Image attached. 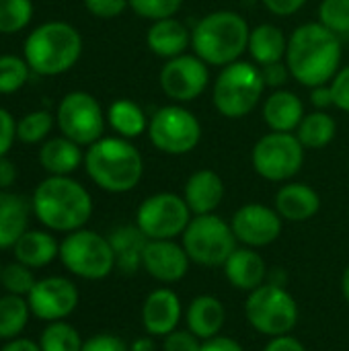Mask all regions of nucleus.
<instances>
[{
	"mask_svg": "<svg viewBox=\"0 0 349 351\" xmlns=\"http://www.w3.org/2000/svg\"><path fill=\"white\" fill-rule=\"evenodd\" d=\"M265 82L255 62L237 60L224 66L214 82L212 103L226 119H243L261 101Z\"/></svg>",
	"mask_w": 349,
	"mask_h": 351,
	"instance_id": "6",
	"label": "nucleus"
},
{
	"mask_svg": "<svg viewBox=\"0 0 349 351\" xmlns=\"http://www.w3.org/2000/svg\"><path fill=\"white\" fill-rule=\"evenodd\" d=\"M319 23L335 35L349 33V0H321Z\"/></svg>",
	"mask_w": 349,
	"mask_h": 351,
	"instance_id": "37",
	"label": "nucleus"
},
{
	"mask_svg": "<svg viewBox=\"0 0 349 351\" xmlns=\"http://www.w3.org/2000/svg\"><path fill=\"white\" fill-rule=\"evenodd\" d=\"M193 214L183 195L158 191L148 195L136 210V226L150 241H167L183 237Z\"/></svg>",
	"mask_w": 349,
	"mask_h": 351,
	"instance_id": "12",
	"label": "nucleus"
},
{
	"mask_svg": "<svg viewBox=\"0 0 349 351\" xmlns=\"http://www.w3.org/2000/svg\"><path fill=\"white\" fill-rule=\"evenodd\" d=\"M29 64L19 56H0V95L16 93L29 78Z\"/></svg>",
	"mask_w": 349,
	"mask_h": 351,
	"instance_id": "35",
	"label": "nucleus"
},
{
	"mask_svg": "<svg viewBox=\"0 0 349 351\" xmlns=\"http://www.w3.org/2000/svg\"><path fill=\"white\" fill-rule=\"evenodd\" d=\"M232 232L243 247L263 249L274 245L284 230V218L278 214L276 208L265 204H245L241 206L230 220Z\"/></svg>",
	"mask_w": 349,
	"mask_h": 351,
	"instance_id": "15",
	"label": "nucleus"
},
{
	"mask_svg": "<svg viewBox=\"0 0 349 351\" xmlns=\"http://www.w3.org/2000/svg\"><path fill=\"white\" fill-rule=\"evenodd\" d=\"M60 261L72 276L88 282L105 280L117 267L109 239L86 228L66 234L60 243Z\"/></svg>",
	"mask_w": 349,
	"mask_h": 351,
	"instance_id": "8",
	"label": "nucleus"
},
{
	"mask_svg": "<svg viewBox=\"0 0 349 351\" xmlns=\"http://www.w3.org/2000/svg\"><path fill=\"white\" fill-rule=\"evenodd\" d=\"M222 269H224L226 282L232 288L247 292V294L263 286L269 278L267 263L259 255V251L251 247H243V245L232 251V255L226 259Z\"/></svg>",
	"mask_w": 349,
	"mask_h": 351,
	"instance_id": "19",
	"label": "nucleus"
},
{
	"mask_svg": "<svg viewBox=\"0 0 349 351\" xmlns=\"http://www.w3.org/2000/svg\"><path fill=\"white\" fill-rule=\"evenodd\" d=\"M29 302L23 296L6 294L0 298V339H16L29 323Z\"/></svg>",
	"mask_w": 349,
	"mask_h": 351,
	"instance_id": "32",
	"label": "nucleus"
},
{
	"mask_svg": "<svg viewBox=\"0 0 349 351\" xmlns=\"http://www.w3.org/2000/svg\"><path fill=\"white\" fill-rule=\"evenodd\" d=\"M78 300H80V294L74 282H70L68 278H60V276L37 280L27 296L31 313L37 319L47 321V323L68 319L76 311Z\"/></svg>",
	"mask_w": 349,
	"mask_h": 351,
	"instance_id": "16",
	"label": "nucleus"
},
{
	"mask_svg": "<svg viewBox=\"0 0 349 351\" xmlns=\"http://www.w3.org/2000/svg\"><path fill=\"white\" fill-rule=\"evenodd\" d=\"M148 136L158 152L181 156L197 148L202 140V123L183 105H167L150 117Z\"/></svg>",
	"mask_w": 349,
	"mask_h": 351,
	"instance_id": "11",
	"label": "nucleus"
},
{
	"mask_svg": "<svg viewBox=\"0 0 349 351\" xmlns=\"http://www.w3.org/2000/svg\"><path fill=\"white\" fill-rule=\"evenodd\" d=\"M12 251L19 263L31 269H39L49 265L56 257H60V243L53 239V234L45 230H27L16 241Z\"/></svg>",
	"mask_w": 349,
	"mask_h": 351,
	"instance_id": "27",
	"label": "nucleus"
},
{
	"mask_svg": "<svg viewBox=\"0 0 349 351\" xmlns=\"http://www.w3.org/2000/svg\"><path fill=\"white\" fill-rule=\"evenodd\" d=\"M0 276H2V265H0Z\"/></svg>",
	"mask_w": 349,
	"mask_h": 351,
	"instance_id": "54",
	"label": "nucleus"
},
{
	"mask_svg": "<svg viewBox=\"0 0 349 351\" xmlns=\"http://www.w3.org/2000/svg\"><path fill=\"white\" fill-rule=\"evenodd\" d=\"M341 294L349 304V265L344 269V276H341Z\"/></svg>",
	"mask_w": 349,
	"mask_h": 351,
	"instance_id": "53",
	"label": "nucleus"
},
{
	"mask_svg": "<svg viewBox=\"0 0 349 351\" xmlns=\"http://www.w3.org/2000/svg\"><path fill=\"white\" fill-rule=\"evenodd\" d=\"M82 351H130V346L113 333H97L82 343Z\"/></svg>",
	"mask_w": 349,
	"mask_h": 351,
	"instance_id": "43",
	"label": "nucleus"
},
{
	"mask_svg": "<svg viewBox=\"0 0 349 351\" xmlns=\"http://www.w3.org/2000/svg\"><path fill=\"white\" fill-rule=\"evenodd\" d=\"M142 327L146 335L150 337H167L175 329H179V323L183 319V304L175 290L171 288H156L152 290L144 302H142Z\"/></svg>",
	"mask_w": 349,
	"mask_h": 351,
	"instance_id": "18",
	"label": "nucleus"
},
{
	"mask_svg": "<svg viewBox=\"0 0 349 351\" xmlns=\"http://www.w3.org/2000/svg\"><path fill=\"white\" fill-rule=\"evenodd\" d=\"M163 93L177 103L195 101L210 84V68L195 53H181L167 60L158 72Z\"/></svg>",
	"mask_w": 349,
	"mask_h": 351,
	"instance_id": "14",
	"label": "nucleus"
},
{
	"mask_svg": "<svg viewBox=\"0 0 349 351\" xmlns=\"http://www.w3.org/2000/svg\"><path fill=\"white\" fill-rule=\"evenodd\" d=\"M107 239L115 251V263L121 274L132 276L142 269V253L150 239H146V234L136 224L117 226Z\"/></svg>",
	"mask_w": 349,
	"mask_h": 351,
	"instance_id": "25",
	"label": "nucleus"
},
{
	"mask_svg": "<svg viewBox=\"0 0 349 351\" xmlns=\"http://www.w3.org/2000/svg\"><path fill=\"white\" fill-rule=\"evenodd\" d=\"M224 321H226V308L222 300L212 294L195 296L185 308V325L202 341L220 335Z\"/></svg>",
	"mask_w": 349,
	"mask_h": 351,
	"instance_id": "22",
	"label": "nucleus"
},
{
	"mask_svg": "<svg viewBox=\"0 0 349 351\" xmlns=\"http://www.w3.org/2000/svg\"><path fill=\"white\" fill-rule=\"evenodd\" d=\"M304 105L298 95L288 88L274 90L263 103V121L272 132L294 134L304 117Z\"/></svg>",
	"mask_w": 349,
	"mask_h": 351,
	"instance_id": "24",
	"label": "nucleus"
},
{
	"mask_svg": "<svg viewBox=\"0 0 349 351\" xmlns=\"http://www.w3.org/2000/svg\"><path fill=\"white\" fill-rule=\"evenodd\" d=\"M16 181V167L12 160H8L6 156L0 158V189L10 187Z\"/></svg>",
	"mask_w": 349,
	"mask_h": 351,
	"instance_id": "50",
	"label": "nucleus"
},
{
	"mask_svg": "<svg viewBox=\"0 0 349 351\" xmlns=\"http://www.w3.org/2000/svg\"><path fill=\"white\" fill-rule=\"evenodd\" d=\"M183 199L193 216L216 214L224 199V181L212 169H200L189 175L183 187Z\"/></svg>",
	"mask_w": 349,
	"mask_h": 351,
	"instance_id": "20",
	"label": "nucleus"
},
{
	"mask_svg": "<svg viewBox=\"0 0 349 351\" xmlns=\"http://www.w3.org/2000/svg\"><path fill=\"white\" fill-rule=\"evenodd\" d=\"M128 2L138 16L148 21L175 16L183 6V0H128Z\"/></svg>",
	"mask_w": 349,
	"mask_h": 351,
	"instance_id": "39",
	"label": "nucleus"
},
{
	"mask_svg": "<svg viewBox=\"0 0 349 351\" xmlns=\"http://www.w3.org/2000/svg\"><path fill=\"white\" fill-rule=\"evenodd\" d=\"M202 339L195 337L189 329H175L167 337H163L160 351H200Z\"/></svg>",
	"mask_w": 349,
	"mask_h": 351,
	"instance_id": "40",
	"label": "nucleus"
},
{
	"mask_svg": "<svg viewBox=\"0 0 349 351\" xmlns=\"http://www.w3.org/2000/svg\"><path fill=\"white\" fill-rule=\"evenodd\" d=\"M53 125V117L47 111H31L16 123V138L25 144L41 142Z\"/></svg>",
	"mask_w": 349,
	"mask_h": 351,
	"instance_id": "36",
	"label": "nucleus"
},
{
	"mask_svg": "<svg viewBox=\"0 0 349 351\" xmlns=\"http://www.w3.org/2000/svg\"><path fill=\"white\" fill-rule=\"evenodd\" d=\"M33 16L31 0H0V33L23 31Z\"/></svg>",
	"mask_w": 349,
	"mask_h": 351,
	"instance_id": "34",
	"label": "nucleus"
},
{
	"mask_svg": "<svg viewBox=\"0 0 349 351\" xmlns=\"http://www.w3.org/2000/svg\"><path fill=\"white\" fill-rule=\"evenodd\" d=\"M29 204L23 195L0 191V251L10 249L27 232Z\"/></svg>",
	"mask_w": 349,
	"mask_h": 351,
	"instance_id": "26",
	"label": "nucleus"
},
{
	"mask_svg": "<svg viewBox=\"0 0 349 351\" xmlns=\"http://www.w3.org/2000/svg\"><path fill=\"white\" fill-rule=\"evenodd\" d=\"M263 351H306V348L298 337L288 333V335H280V337H269Z\"/></svg>",
	"mask_w": 349,
	"mask_h": 351,
	"instance_id": "47",
	"label": "nucleus"
},
{
	"mask_svg": "<svg viewBox=\"0 0 349 351\" xmlns=\"http://www.w3.org/2000/svg\"><path fill=\"white\" fill-rule=\"evenodd\" d=\"M0 351H41L39 343L31 341V339H10Z\"/></svg>",
	"mask_w": 349,
	"mask_h": 351,
	"instance_id": "51",
	"label": "nucleus"
},
{
	"mask_svg": "<svg viewBox=\"0 0 349 351\" xmlns=\"http://www.w3.org/2000/svg\"><path fill=\"white\" fill-rule=\"evenodd\" d=\"M31 208L45 228L68 234L86 226L93 216V197L76 179L49 175L35 187Z\"/></svg>",
	"mask_w": 349,
	"mask_h": 351,
	"instance_id": "2",
	"label": "nucleus"
},
{
	"mask_svg": "<svg viewBox=\"0 0 349 351\" xmlns=\"http://www.w3.org/2000/svg\"><path fill=\"white\" fill-rule=\"evenodd\" d=\"M304 146L296 134L290 132H269L261 136L253 150L251 162L255 173L272 183H282L294 179L304 165Z\"/></svg>",
	"mask_w": 349,
	"mask_h": 351,
	"instance_id": "10",
	"label": "nucleus"
},
{
	"mask_svg": "<svg viewBox=\"0 0 349 351\" xmlns=\"http://www.w3.org/2000/svg\"><path fill=\"white\" fill-rule=\"evenodd\" d=\"M261 2L276 16H292L306 4V0H261Z\"/></svg>",
	"mask_w": 349,
	"mask_h": 351,
	"instance_id": "46",
	"label": "nucleus"
},
{
	"mask_svg": "<svg viewBox=\"0 0 349 351\" xmlns=\"http://www.w3.org/2000/svg\"><path fill=\"white\" fill-rule=\"evenodd\" d=\"M274 208L288 222H306L321 210V195L315 187L298 181L284 183L274 199Z\"/></svg>",
	"mask_w": 349,
	"mask_h": 351,
	"instance_id": "21",
	"label": "nucleus"
},
{
	"mask_svg": "<svg viewBox=\"0 0 349 351\" xmlns=\"http://www.w3.org/2000/svg\"><path fill=\"white\" fill-rule=\"evenodd\" d=\"M181 245L187 251L191 263L202 267H222L239 247V241L230 222L218 214H202L191 218L181 237Z\"/></svg>",
	"mask_w": 349,
	"mask_h": 351,
	"instance_id": "9",
	"label": "nucleus"
},
{
	"mask_svg": "<svg viewBox=\"0 0 349 351\" xmlns=\"http://www.w3.org/2000/svg\"><path fill=\"white\" fill-rule=\"evenodd\" d=\"M130 351H158V346H156L154 337L144 335V337H138L130 343Z\"/></svg>",
	"mask_w": 349,
	"mask_h": 351,
	"instance_id": "52",
	"label": "nucleus"
},
{
	"mask_svg": "<svg viewBox=\"0 0 349 351\" xmlns=\"http://www.w3.org/2000/svg\"><path fill=\"white\" fill-rule=\"evenodd\" d=\"M189 43H191V31L175 16L152 21V25L146 31L148 49L165 60L185 53Z\"/></svg>",
	"mask_w": 349,
	"mask_h": 351,
	"instance_id": "23",
	"label": "nucleus"
},
{
	"mask_svg": "<svg viewBox=\"0 0 349 351\" xmlns=\"http://www.w3.org/2000/svg\"><path fill=\"white\" fill-rule=\"evenodd\" d=\"M80 333L66 321L47 323V327L39 335L41 351H82Z\"/></svg>",
	"mask_w": 349,
	"mask_h": 351,
	"instance_id": "33",
	"label": "nucleus"
},
{
	"mask_svg": "<svg viewBox=\"0 0 349 351\" xmlns=\"http://www.w3.org/2000/svg\"><path fill=\"white\" fill-rule=\"evenodd\" d=\"M286 64L290 74L302 86H319L333 80L341 66L339 35L321 23H304L288 37Z\"/></svg>",
	"mask_w": 349,
	"mask_h": 351,
	"instance_id": "1",
	"label": "nucleus"
},
{
	"mask_svg": "<svg viewBox=\"0 0 349 351\" xmlns=\"http://www.w3.org/2000/svg\"><path fill=\"white\" fill-rule=\"evenodd\" d=\"M245 317L257 333L265 337H280L294 331L300 319V308L284 284L265 282L247 294Z\"/></svg>",
	"mask_w": 349,
	"mask_h": 351,
	"instance_id": "7",
	"label": "nucleus"
},
{
	"mask_svg": "<svg viewBox=\"0 0 349 351\" xmlns=\"http://www.w3.org/2000/svg\"><path fill=\"white\" fill-rule=\"evenodd\" d=\"M35 276L31 271V267L23 265V263H8L2 267V276H0V284L8 294L14 296H29L31 288L35 286Z\"/></svg>",
	"mask_w": 349,
	"mask_h": 351,
	"instance_id": "38",
	"label": "nucleus"
},
{
	"mask_svg": "<svg viewBox=\"0 0 349 351\" xmlns=\"http://www.w3.org/2000/svg\"><path fill=\"white\" fill-rule=\"evenodd\" d=\"M14 138H16V121L6 109L0 107V158L6 156V152L12 148Z\"/></svg>",
	"mask_w": 349,
	"mask_h": 351,
	"instance_id": "45",
	"label": "nucleus"
},
{
	"mask_svg": "<svg viewBox=\"0 0 349 351\" xmlns=\"http://www.w3.org/2000/svg\"><path fill=\"white\" fill-rule=\"evenodd\" d=\"M29 68L41 76L68 72L82 53V37L76 27L64 21H49L29 33L23 45Z\"/></svg>",
	"mask_w": 349,
	"mask_h": 351,
	"instance_id": "5",
	"label": "nucleus"
},
{
	"mask_svg": "<svg viewBox=\"0 0 349 351\" xmlns=\"http://www.w3.org/2000/svg\"><path fill=\"white\" fill-rule=\"evenodd\" d=\"M109 125L117 132V136L125 140L140 138L144 132H148V117L144 109L134 103L132 99H117L109 105L107 111Z\"/></svg>",
	"mask_w": 349,
	"mask_h": 351,
	"instance_id": "30",
	"label": "nucleus"
},
{
	"mask_svg": "<svg viewBox=\"0 0 349 351\" xmlns=\"http://www.w3.org/2000/svg\"><path fill=\"white\" fill-rule=\"evenodd\" d=\"M329 84L333 90V107L349 113V64L337 70Z\"/></svg>",
	"mask_w": 349,
	"mask_h": 351,
	"instance_id": "42",
	"label": "nucleus"
},
{
	"mask_svg": "<svg viewBox=\"0 0 349 351\" xmlns=\"http://www.w3.org/2000/svg\"><path fill=\"white\" fill-rule=\"evenodd\" d=\"M86 175L107 193L132 191L144 175V158L140 150L125 138H101L88 146L84 154Z\"/></svg>",
	"mask_w": 349,
	"mask_h": 351,
	"instance_id": "3",
	"label": "nucleus"
},
{
	"mask_svg": "<svg viewBox=\"0 0 349 351\" xmlns=\"http://www.w3.org/2000/svg\"><path fill=\"white\" fill-rule=\"evenodd\" d=\"M335 134H337V123L327 111H313L304 115L296 130L300 144L311 150H321L329 146L335 140Z\"/></svg>",
	"mask_w": 349,
	"mask_h": 351,
	"instance_id": "31",
	"label": "nucleus"
},
{
	"mask_svg": "<svg viewBox=\"0 0 349 351\" xmlns=\"http://www.w3.org/2000/svg\"><path fill=\"white\" fill-rule=\"evenodd\" d=\"M200 351H245L243 346L232 339V337H226V335H216L212 339H206L202 341V350Z\"/></svg>",
	"mask_w": 349,
	"mask_h": 351,
	"instance_id": "49",
	"label": "nucleus"
},
{
	"mask_svg": "<svg viewBox=\"0 0 349 351\" xmlns=\"http://www.w3.org/2000/svg\"><path fill=\"white\" fill-rule=\"evenodd\" d=\"M56 121L62 136L78 146L95 144L105 132V113L99 101L84 90H72L60 101Z\"/></svg>",
	"mask_w": 349,
	"mask_h": 351,
	"instance_id": "13",
	"label": "nucleus"
},
{
	"mask_svg": "<svg viewBox=\"0 0 349 351\" xmlns=\"http://www.w3.org/2000/svg\"><path fill=\"white\" fill-rule=\"evenodd\" d=\"M84 6L93 16L107 21V19L119 16L130 6V2L128 0H84Z\"/></svg>",
	"mask_w": 349,
	"mask_h": 351,
	"instance_id": "41",
	"label": "nucleus"
},
{
	"mask_svg": "<svg viewBox=\"0 0 349 351\" xmlns=\"http://www.w3.org/2000/svg\"><path fill=\"white\" fill-rule=\"evenodd\" d=\"M311 103L317 111H325L329 107H333V90L331 84H319L311 88Z\"/></svg>",
	"mask_w": 349,
	"mask_h": 351,
	"instance_id": "48",
	"label": "nucleus"
},
{
	"mask_svg": "<svg viewBox=\"0 0 349 351\" xmlns=\"http://www.w3.org/2000/svg\"><path fill=\"white\" fill-rule=\"evenodd\" d=\"M261 68V76H263V82L265 86L269 88H284V84L292 78L290 74V68L288 64L282 60V62H274V64H267V66H259Z\"/></svg>",
	"mask_w": 349,
	"mask_h": 351,
	"instance_id": "44",
	"label": "nucleus"
},
{
	"mask_svg": "<svg viewBox=\"0 0 349 351\" xmlns=\"http://www.w3.org/2000/svg\"><path fill=\"white\" fill-rule=\"evenodd\" d=\"M84 162L80 146L66 136L47 140L39 150V165L49 175H70Z\"/></svg>",
	"mask_w": 349,
	"mask_h": 351,
	"instance_id": "29",
	"label": "nucleus"
},
{
	"mask_svg": "<svg viewBox=\"0 0 349 351\" xmlns=\"http://www.w3.org/2000/svg\"><path fill=\"white\" fill-rule=\"evenodd\" d=\"M247 49L257 66H267L274 62H282L286 58L288 39L278 25L261 23L255 29H251Z\"/></svg>",
	"mask_w": 349,
	"mask_h": 351,
	"instance_id": "28",
	"label": "nucleus"
},
{
	"mask_svg": "<svg viewBox=\"0 0 349 351\" xmlns=\"http://www.w3.org/2000/svg\"><path fill=\"white\" fill-rule=\"evenodd\" d=\"M249 23L234 10H214L200 19L191 31L193 53L208 66H228L249 47Z\"/></svg>",
	"mask_w": 349,
	"mask_h": 351,
	"instance_id": "4",
	"label": "nucleus"
},
{
	"mask_svg": "<svg viewBox=\"0 0 349 351\" xmlns=\"http://www.w3.org/2000/svg\"><path fill=\"white\" fill-rule=\"evenodd\" d=\"M191 259L181 243L175 239L148 241L142 253V269L156 282L171 286L189 274Z\"/></svg>",
	"mask_w": 349,
	"mask_h": 351,
	"instance_id": "17",
	"label": "nucleus"
}]
</instances>
